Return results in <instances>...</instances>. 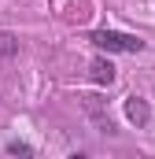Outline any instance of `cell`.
<instances>
[{"mask_svg":"<svg viewBox=\"0 0 155 159\" xmlns=\"http://www.w3.org/2000/svg\"><path fill=\"white\" fill-rule=\"evenodd\" d=\"M19 52V37L11 34V30H0V56L7 59V56H15Z\"/></svg>","mask_w":155,"mask_h":159,"instance_id":"4","label":"cell"},{"mask_svg":"<svg viewBox=\"0 0 155 159\" xmlns=\"http://www.w3.org/2000/svg\"><path fill=\"white\" fill-rule=\"evenodd\" d=\"M89 41H92L96 48H104V52H140V48H144L140 37L118 34V30H96V34H89Z\"/></svg>","mask_w":155,"mask_h":159,"instance_id":"1","label":"cell"},{"mask_svg":"<svg viewBox=\"0 0 155 159\" xmlns=\"http://www.w3.org/2000/svg\"><path fill=\"white\" fill-rule=\"evenodd\" d=\"M89 74H92V81H100V85H111L115 81V67H111V59H92Z\"/></svg>","mask_w":155,"mask_h":159,"instance_id":"3","label":"cell"},{"mask_svg":"<svg viewBox=\"0 0 155 159\" xmlns=\"http://www.w3.org/2000/svg\"><path fill=\"white\" fill-rule=\"evenodd\" d=\"M126 115H129L133 126H148V122H152V107H148V100L129 96V100H126Z\"/></svg>","mask_w":155,"mask_h":159,"instance_id":"2","label":"cell"},{"mask_svg":"<svg viewBox=\"0 0 155 159\" xmlns=\"http://www.w3.org/2000/svg\"><path fill=\"white\" fill-rule=\"evenodd\" d=\"M7 152H11V156H33V148H30V144H22V141H11V144H7Z\"/></svg>","mask_w":155,"mask_h":159,"instance_id":"5","label":"cell"}]
</instances>
